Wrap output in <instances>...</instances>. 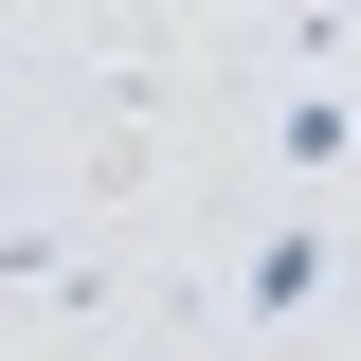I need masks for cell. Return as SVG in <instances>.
<instances>
[{"mask_svg":"<svg viewBox=\"0 0 361 361\" xmlns=\"http://www.w3.org/2000/svg\"><path fill=\"white\" fill-rule=\"evenodd\" d=\"M325 271H343L325 235H253V271H235V307H253V325H289V307H325Z\"/></svg>","mask_w":361,"mask_h":361,"instance_id":"obj_1","label":"cell"},{"mask_svg":"<svg viewBox=\"0 0 361 361\" xmlns=\"http://www.w3.org/2000/svg\"><path fill=\"white\" fill-rule=\"evenodd\" d=\"M271 145H289V163H343V145H361V109H325V90H289V109H271Z\"/></svg>","mask_w":361,"mask_h":361,"instance_id":"obj_2","label":"cell"}]
</instances>
